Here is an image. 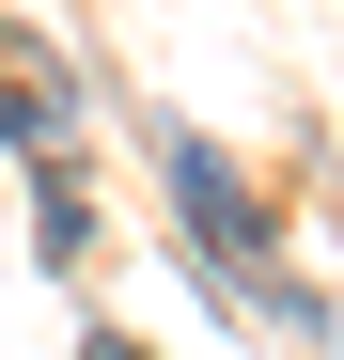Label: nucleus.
<instances>
[{"label": "nucleus", "mask_w": 344, "mask_h": 360, "mask_svg": "<svg viewBox=\"0 0 344 360\" xmlns=\"http://www.w3.org/2000/svg\"><path fill=\"white\" fill-rule=\"evenodd\" d=\"M157 172H172V204H188L204 266H219V282H266V204L235 188V157H219V141H188V126H157Z\"/></svg>", "instance_id": "f257e3e1"}]
</instances>
